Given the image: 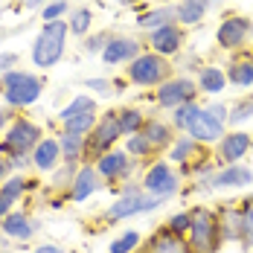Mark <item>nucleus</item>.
<instances>
[{"label": "nucleus", "instance_id": "f257e3e1", "mask_svg": "<svg viewBox=\"0 0 253 253\" xmlns=\"http://www.w3.org/2000/svg\"><path fill=\"white\" fill-rule=\"evenodd\" d=\"M0 93L9 108H29L32 102L41 99L44 93V82L41 76L29 73V70H9V73H0Z\"/></svg>", "mask_w": 253, "mask_h": 253}, {"label": "nucleus", "instance_id": "f03ea898", "mask_svg": "<svg viewBox=\"0 0 253 253\" xmlns=\"http://www.w3.org/2000/svg\"><path fill=\"white\" fill-rule=\"evenodd\" d=\"M67 32H70L67 21H52V24L41 26V32L35 35V44H32V64L41 70L55 67L67 47Z\"/></svg>", "mask_w": 253, "mask_h": 253}, {"label": "nucleus", "instance_id": "7ed1b4c3", "mask_svg": "<svg viewBox=\"0 0 253 253\" xmlns=\"http://www.w3.org/2000/svg\"><path fill=\"white\" fill-rule=\"evenodd\" d=\"M189 215H192V224L186 233V242L192 253H218V248L224 245L218 230V215L210 207H192Z\"/></svg>", "mask_w": 253, "mask_h": 253}, {"label": "nucleus", "instance_id": "20e7f679", "mask_svg": "<svg viewBox=\"0 0 253 253\" xmlns=\"http://www.w3.org/2000/svg\"><path fill=\"white\" fill-rule=\"evenodd\" d=\"M128 82H134V84H140V87H160L163 82H169L172 79V64L163 58V55H157V52H140L131 64H128Z\"/></svg>", "mask_w": 253, "mask_h": 253}, {"label": "nucleus", "instance_id": "39448f33", "mask_svg": "<svg viewBox=\"0 0 253 253\" xmlns=\"http://www.w3.org/2000/svg\"><path fill=\"white\" fill-rule=\"evenodd\" d=\"M123 137V131H120V120H117V111H108V114H102L99 120H96V126L93 131L87 134V140H84V163H96L102 154H108L111 149H117V140Z\"/></svg>", "mask_w": 253, "mask_h": 253}, {"label": "nucleus", "instance_id": "423d86ee", "mask_svg": "<svg viewBox=\"0 0 253 253\" xmlns=\"http://www.w3.org/2000/svg\"><path fill=\"white\" fill-rule=\"evenodd\" d=\"M44 137H41V128L35 126L32 120H26V117H18L9 131L3 134V140H0V154H6V157H15V154H32V149L41 143Z\"/></svg>", "mask_w": 253, "mask_h": 253}, {"label": "nucleus", "instance_id": "0eeeda50", "mask_svg": "<svg viewBox=\"0 0 253 253\" xmlns=\"http://www.w3.org/2000/svg\"><path fill=\"white\" fill-rule=\"evenodd\" d=\"M163 198H157V195H149L146 189H137V192H128V195H120L114 207H108L105 210V221H126V218H134V215H143V212H149L154 207H160Z\"/></svg>", "mask_w": 253, "mask_h": 253}, {"label": "nucleus", "instance_id": "6e6552de", "mask_svg": "<svg viewBox=\"0 0 253 253\" xmlns=\"http://www.w3.org/2000/svg\"><path fill=\"white\" fill-rule=\"evenodd\" d=\"M143 189L149 195H157V198L169 201L180 189V175L175 172V166L169 160H157V163L149 166V172L143 175Z\"/></svg>", "mask_w": 253, "mask_h": 253}, {"label": "nucleus", "instance_id": "1a4fd4ad", "mask_svg": "<svg viewBox=\"0 0 253 253\" xmlns=\"http://www.w3.org/2000/svg\"><path fill=\"white\" fill-rule=\"evenodd\" d=\"M169 160L177 163L183 172H210L207 160H204V146L198 140H192L189 134L186 137H175V143L169 146Z\"/></svg>", "mask_w": 253, "mask_h": 253}, {"label": "nucleus", "instance_id": "9d476101", "mask_svg": "<svg viewBox=\"0 0 253 253\" xmlns=\"http://www.w3.org/2000/svg\"><path fill=\"white\" fill-rule=\"evenodd\" d=\"M201 90H198V82H192V79H169V82H163L160 87H157V93H154V102L160 105V108H180L183 102H195Z\"/></svg>", "mask_w": 253, "mask_h": 253}, {"label": "nucleus", "instance_id": "9b49d317", "mask_svg": "<svg viewBox=\"0 0 253 253\" xmlns=\"http://www.w3.org/2000/svg\"><path fill=\"white\" fill-rule=\"evenodd\" d=\"M251 32H253L251 18H245V15H230V18H224L221 26L215 29V41H218L224 50H239V47L248 44Z\"/></svg>", "mask_w": 253, "mask_h": 253}, {"label": "nucleus", "instance_id": "f8f14e48", "mask_svg": "<svg viewBox=\"0 0 253 253\" xmlns=\"http://www.w3.org/2000/svg\"><path fill=\"white\" fill-rule=\"evenodd\" d=\"M93 166H96V172H99L102 180L114 186L117 180H123V177L131 175V169H134V160H131V154L123 152V149H111L108 154H102Z\"/></svg>", "mask_w": 253, "mask_h": 253}, {"label": "nucleus", "instance_id": "ddd939ff", "mask_svg": "<svg viewBox=\"0 0 253 253\" xmlns=\"http://www.w3.org/2000/svg\"><path fill=\"white\" fill-rule=\"evenodd\" d=\"M140 253H192V248L186 236H177L169 227H160L140 245Z\"/></svg>", "mask_w": 253, "mask_h": 253}, {"label": "nucleus", "instance_id": "4468645a", "mask_svg": "<svg viewBox=\"0 0 253 253\" xmlns=\"http://www.w3.org/2000/svg\"><path fill=\"white\" fill-rule=\"evenodd\" d=\"M186 134H189L192 140H198L201 146H210V143H218V140L227 134V123L215 120L207 108H201V114L192 120V126L186 128Z\"/></svg>", "mask_w": 253, "mask_h": 253}, {"label": "nucleus", "instance_id": "2eb2a0df", "mask_svg": "<svg viewBox=\"0 0 253 253\" xmlns=\"http://www.w3.org/2000/svg\"><path fill=\"white\" fill-rule=\"evenodd\" d=\"M248 183H253V169L242 166V163H230L221 172L204 177V186H212V189H239Z\"/></svg>", "mask_w": 253, "mask_h": 253}, {"label": "nucleus", "instance_id": "dca6fc26", "mask_svg": "<svg viewBox=\"0 0 253 253\" xmlns=\"http://www.w3.org/2000/svg\"><path fill=\"white\" fill-rule=\"evenodd\" d=\"M183 41H186V35H183V29L177 24H166V26H160V29H154V32H149V47H152V52L163 55V58L175 55L183 47Z\"/></svg>", "mask_w": 253, "mask_h": 253}, {"label": "nucleus", "instance_id": "f3484780", "mask_svg": "<svg viewBox=\"0 0 253 253\" xmlns=\"http://www.w3.org/2000/svg\"><path fill=\"white\" fill-rule=\"evenodd\" d=\"M253 149V140L248 131H230L218 140V160L230 166V163H239L245 154Z\"/></svg>", "mask_w": 253, "mask_h": 253}, {"label": "nucleus", "instance_id": "a211bd4d", "mask_svg": "<svg viewBox=\"0 0 253 253\" xmlns=\"http://www.w3.org/2000/svg\"><path fill=\"white\" fill-rule=\"evenodd\" d=\"M102 183H105V180L99 177L96 166H93V163H82L76 169L73 183H70V201H87Z\"/></svg>", "mask_w": 253, "mask_h": 253}, {"label": "nucleus", "instance_id": "6ab92c4d", "mask_svg": "<svg viewBox=\"0 0 253 253\" xmlns=\"http://www.w3.org/2000/svg\"><path fill=\"white\" fill-rule=\"evenodd\" d=\"M143 52V44L137 38H111L108 47L102 50V61L105 64H131L137 55Z\"/></svg>", "mask_w": 253, "mask_h": 253}, {"label": "nucleus", "instance_id": "aec40b11", "mask_svg": "<svg viewBox=\"0 0 253 253\" xmlns=\"http://www.w3.org/2000/svg\"><path fill=\"white\" fill-rule=\"evenodd\" d=\"M58 163H64V160H61V146H58V140H55V137H44V140L32 149V166H35L38 172H55Z\"/></svg>", "mask_w": 253, "mask_h": 253}, {"label": "nucleus", "instance_id": "412c9836", "mask_svg": "<svg viewBox=\"0 0 253 253\" xmlns=\"http://www.w3.org/2000/svg\"><path fill=\"white\" fill-rule=\"evenodd\" d=\"M0 230L3 236L15 239V242H29L35 236V221L29 218V212H21V210H12L3 221H0Z\"/></svg>", "mask_w": 253, "mask_h": 253}, {"label": "nucleus", "instance_id": "4be33fe9", "mask_svg": "<svg viewBox=\"0 0 253 253\" xmlns=\"http://www.w3.org/2000/svg\"><path fill=\"white\" fill-rule=\"evenodd\" d=\"M215 215H218L221 242H242V207H230V204H224Z\"/></svg>", "mask_w": 253, "mask_h": 253}, {"label": "nucleus", "instance_id": "5701e85b", "mask_svg": "<svg viewBox=\"0 0 253 253\" xmlns=\"http://www.w3.org/2000/svg\"><path fill=\"white\" fill-rule=\"evenodd\" d=\"M140 134L149 140V146L154 149V154L166 152V149L175 143L172 128L166 126V123H160V120H154V117H149V120H146V126H143V131H140Z\"/></svg>", "mask_w": 253, "mask_h": 253}, {"label": "nucleus", "instance_id": "b1692460", "mask_svg": "<svg viewBox=\"0 0 253 253\" xmlns=\"http://www.w3.org/2000/svg\"><path fill=\"white\" fill-rule=\"evenodd\" d=\"M84 140H87V137H79V134H67V131H61V134H58L61 160L70 163V166H82V163H84Z\"/></svg>", "mask_w": 253, "mask_h": 253}, {"label": "nucleus", "instance_id": "393cba45", "mask_svg": "<svg viewBox=\"0 0 253 253\" xmlns=\"http://www.w3.org/2000/svg\"><path fill=\"white\" fill-rule=\"evenodd\" d=\"M207 9H210V0H180L175 6V18H177V24H183V26L198 24L207 15Z\"/></svg>", "mask_w": 253, "mask_h": 253}, {"label": "nucleus", "instance_id": "a878e982", "mask_svg": "<svg viewBox=\"0 0 253 253\" xmlns=\"http://www.w3.org/2000/svg\"><path fill=\"white\" fill-rule=\"evenodd\" d=\"M32 186H35V180H29V177H24V175H9L3 183H0V198L18 204V201H21V195H26Z\"/></svg>", "mask_w": 253, "mask_h": 253}, {"label": "nucleus", "instance_id": "bb28decb", "mask_svg": "<svg viewBox=\"0 0 253 253\" xmlns=\"http://www.w3.org/2000/svg\"><path fill=\"white\" fill-rule=\"evenodd\" d=\"M227 73V82L236 84V87H251L253 84V58H236L230 61V70Z\"/></svg>", "mask_w": 253, "mask_h": 253}, {"label": "nucleus", "instance_id": "cd10ccee", "mask_svg": "<svg viewBox=\"0 0 253 253\" xmlns=\"http://www.w3.org/2000/svg\"><path fill=\"white\" fill-rule=\"evenodd\" d=\"M227 87V73L221 67H204L198 76V90L201 93H221Z\"/></svg>", "mask_w": 253, "mask_h": 253}, {"label": "nucleus", "instance_id": "c85d7f7f", "mask_svg": "<svg viewBox=\"0 0 253 253\" xmlns=\"http://www.w3.org/2000/svg\"><path fill=\"white\" fill-rule=\"evenodd\" d=\"M117 120H120V131H123V137H131V134H140L143 126H146V114L140 111V108H123V111H117Z\"/></svg>", "mask_w": 253, "mask_h": 253}, {"label": "nucleus", "instance_id": "c756f323", "mask_svg": "<svg viewBox=\"0 0 253 253\" xmlns=\"http://www.w3.org/2000/svg\"><path fill=\"white\" fill-rule=\"evenodd\" d=\"M166 24H177L175 6H163V9H154V12H146V15L137 18V26H143L149 32H154V29H160V26H166Z\"/></svg>", "mask_w": 253, "mask_h": 253}, {"label": "nucleus", "instance_id": "7c9ffc66", "mask_svg": "<svg viewBox=\"0 0 253 253\" xmlns=\"http://www.w3.org/2000/svg\"><path fill=\"white\" fill-rule=\"evenodd\" d=\"M87 111H96V102H93V96H87V93H79V96H73V99L61 108L58 117H61V123H67V120H73L79 114H87Z\"/></svg>", "mask_w": 253, "mask_h": 253}, {"label": "nucleus", "instance_id": "2f4dec72", "mask_svg": "<svg viewBox=\"0 0 253 253\" xmlns=\"http://www.w3.org/2000/svg\"><path fill=\"white\" fill-rule=\"evenodd\" d=\"M96 111H87V114H79V117H73V120H67L64 123V131L67 134H79V137H87L90 131H93V126H96Z\"/></svg>", "mask_w": 253, "mask_h": 253}, {"label": "nucleus", "instance_id": "473e14b6", "mask_svg": "<svg viewBox=\"0 0 253 253\" xmlns=\"http://www.w3.org/2000/svg\"><path fill=\"white\" fill-rule=\"evenodd\" d=\"M140 245H143V239H140V233H137V230H123V233L111 242L108 253H134Z\"/></svg>", "mask_w": 253, "mask_h": 253}, {"label": "nucleus", "instance_id": "72a5a7b5", "mask_svg": "<svg viewBox=\"0 0 253 253\" xmlns=\"http://www.w3.org/2000/svg\"><path fill=\"white\" fill-rule=\"evenodd\" d=\"M201 114V105L198 102H183L180 108H175V114H172V123H175V128H180V131H186V128L192 126V120Z\"/></svg>", "mask_w": 253, "mask_h": 253}, {"label": "nucleus", "instance_id": "f704fd0d", "mask_svg": "<svg viewBox=\"0 0 253 253\" xmlns=\"http://www.w3.org/2000/svg\"><path fill=\"white\" fill-rule=\"evenodd\" d=\"M242 245L253 248V195L242 201Z\"/></svg>", "mask_w": 253, "mask_h": 253}, {"label": "nucleus", "instance_id": "c9c22d12", "mask_svg": "<svg viewBox=\"0 0 253 253\" xmlns=\"http://www.w3.org/2000/svg\"><path fill=\"white\" fill-rule=\"evenodd\" d=\"M67 24H70V32H73V35H84V32L90 29V24H93V9H90V6H79L76 12L70 15Z\"/></svg>", "mask_w": 253, "mask_h": 253}, {"label": "nucleus", "instance_id": "e433bc0d", "mask_svg": "<svg viewBox=\"0 0 253 253\" xmlns=\"http://www.w3.org/2000/svg\"><path fill=\"white\" fill-rule=\"evenodd\" d=\"M248 120H253V96L239 99L230 108V117H227L230 126H242V123H248Z\"/></svg>", "mask_w": 253, "mask_h": 253}, {"label": "nucleus", "instance_id": "4c0bfd02", "mask_svg": "<svg viewBox=\"0 0 253 253\" xmlns=\"http://www.w3.org/2000/svg\"><path fill=\"white\" fill-rule=\"evenodd\" d=\"M126 152L131 157H137V160H146V157H154V149L149 146V140L143 137V134H131L126 140Z\"/></svg>", "mask_w": 253, "mask_h": 253}, {"label": "nucleus", "instance_id": "58836bf2", "mask_svg": "<svg viewBox=\"0 0 253 253\" xmlns=\"http://www.w3.org/2000/svg\"><path fill=\"white\" fill-rule=\"evenodd\" d=\"M67 15V0H52L41 9V21L44 24H52V21H61Z\"/></svg>", "mask_w": 253, "mask_h": 253}, {"label": "nucleus", "instance_id": "ea45409f", "mask_svg": "<svg viewBox=\"0 0 253 253\" xmlns=\"http://www.w3.org/2000/svg\"><path fill=\"white\" fill-rule=\"evenodd\" d=\"M189 224H192L189 210H186V212H175V215L166 221V227L172 230V233H177V236H186V233H189Z\"/></svg>", "mask_w": 253, "mask_h": 253}, {"label": "nucleus", "instance_id": "a19ab883", "mask_svg": "<svg viewBox=\"0 0 253 253\" xmlns=\"http://www.w3.org/2000/svg\"><path fill=\"white\" fill-rule=\"evenodd\" d=\"M87 90H96L102 96H111L114 93V82H108V79H87Z\"/></svg>", "mask_w": 253, "mask_h": 253}, {"label": "nucleus", "instance_id": "79ce46f5", "mask_svg": "<svg viewBox=\"0 0 253 253\" xmlns=\"http://www.w3.org/2000/svg\"><path fill=\"white\" fill-rule=\"evenodd\" d=\"M108 41H111V38H108L105 32H102V35H90V38L84 41V50L87 52H102L105 47H108Z\"/></svg>", "mask_w": 253, "mask_h": 253}, {"label": "nucleus", "instance_id": "37998d69", "mask_svg": "<svg viewBox=\"0 0 253 253\" xmlns=\"http://www.w3.org/2000/svg\"><path fill=\"white\" fill-rule=\"evenodd\" d=\"M15 120H18L15 108H9V105H6V108H0V137H3L6 131H9V126H12Z\"/></svg>", "mask_w": 253, "mask_h": 253}, {"label": "nucleus", "instance_id": "c03bdc74", "mask_svg": "<svg viewBox=\"0 0 253 253\" xmlns=\"http://www.w3.org/2000/svg\"><path fill=\"white\" fill-rule=\"evenodd\" d=\"M18 64V52H0V73H9Z\"/></svg>", "mask_w": 253, "mask_h": 253}, {"label": "nucleus", "instance_id": "a18cd8bd", "mask_svg": "<svg viewBox=\"0 0 253 253\" xmlns=\"http://www.w3.org/2000/svg\"><path fill=\"white\" fill-rule=\"evenodd\" d=\"M9 160H12V169L21 172V169H26V166L32 163V154H15V157H9Z\"/></svg>", "mask_w": 253, "mask_h": 253}, {"label": "nucleus", "instance_id": "49530a36", "mask_svg": "<svg viewBox=\"0 0 253 253\" xmlns=\"http://www.w3.org/2000/svg\"><path fill=\"white\" fill-rule=\"evenodd\" d=\"M12 172H15V169H12V160H9L6 154H0V183L12 175Z\"/></svg>", "mask_w": 253, "mask_h": 253}, {"label": "nucleus", "instance_id": "de8ad7c7", "mask_svg": "<svg viewBox=\"0 0 253 253\" xmlns=\"http://www.w3.org/2000/svg\"><path fill=\"white\" fill-rule=\"evenodd\" d=\"M32 253H64V248H58V245H38Z\"/></svg>", "mask_w": 253, "mask_h": 253}, {"label": "nucleus", "instance_id": "09e8293b", "mask_svg": "<svg viewBox=\"0 0 253 253\" xmlns=\"http://www.w3.org/2000/svg\"><path fill=\"white\" fill-rule=\"evenodd\" d=\"M12 207H15L12 201H6V198H0V221H3V218H6V215L12 212Z\"/></svg>", "mask_w": 253, "mask_h": 253}, {"label": "nucleus", "instance_id": "8fccbe9b", "mask_svg": "<svg viewBox=\"0 0 253 253\" xmlns=\"http://www.w3.org/2000/svg\"><path fill=\"white\" fill-rule=\"evenodd\" d=\"M24 6H26V9H38V6L44 9V6H47V0H24Z\"/></svg>", "mask_w": 253, "mask_h": 253}, {"label": "nucleus", "instance_id": "3c124183", "mask_svg": "<svg viewBox=\"0 0 253 253\" xmlns=\"http://www.w3.org/2000/svg\"><path fill=\"white\" fill-rule=\"evenodd\" d=\"M0 253H6V251H0Z\"/></svg>", "mask_w": 253, "mask_h": 253}]
</instances>
